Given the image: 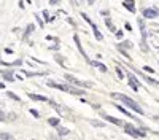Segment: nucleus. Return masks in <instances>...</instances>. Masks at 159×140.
<instances>
[{
    "instance_id": "8",
    "label": "nucleus",
    "mask_w": 159,
    "mask_h": 140,
    "mask_svg": "<svg viewBox=\"0 0 159 140\" xmlns=\"http://www.w3.org/2000/svg\"><path fill=\"white\" fill-rule=\"evenodd\" d=\"M159 16V13L154 10V8H145L143 10V18H147V19H154Z\"/></svg>"
},
{
    "instance_id": "29",
    "label": "nucleus",
    "mask_w": 159,
    "mask_h": 140,
    "mask_svg": "<svg viewBox=\"0 0 159 140\" xmlns=\"http://www.w3.org/2000/svg\"><path fill=\"white\" fill-rule=\"evenodd\" d=\"M121 46H126V48H130V46H132V43H130V42H123V43H121Z\"/></svg>"
},
{
    "instance_id": "10",
    "label": "nucleus",
    "mask_w": 159,
    "mask_h": 140,
    "mask_svg": "<svg viewBox=\"0 0 159 140\" xmlns=\"http://www.w3.org/2000/svg\"><path fill=\"white\" fill-rule=\"evenodd\" d=\"M139 25H140V32H142V42H147L148 34H147V29H145V22H143L142 18L139 19Z\"/></svg>"
},
{
    "instance_id": "21",
    "label": "nucleus",
    "mask_w": 159,
    "mask_h": 140,
    "mask_svg": "<svg viewBox=\"0 0 159 140\" xmlns=\"http://www.w3.org/2000/svg\"><path fill=\"white\" fill-rule=\"evenodd\" d=\"M7 96H8L10 99H13V100H18V102H21L19 96H16V94H13V93H7Z\"/></svg>"
},
{
    "instance_id": "38",
    "label": "nucleus",
    "mask_w": 159,
    "mask_h": 140,
    "mask_svg": "<svg viewBox=\"0 0 159 140\" xmlns=\"http://www.w3.org/2000/svg\"><path fill=\"white\" fill-rule=\"evenodd\" d=\"M51 140H56V138H54V137H52V135H51Z\"/></svg>"
},
{
    "instance_id": "33",
    "label": "nucleus",
    "mask_w": 159,
    "mask_h": 140,
    "mask_svg": "<svg viewBox=\"0 0 159 140\" xmlns=\"http://www.w3.org/2000/svg\"><path fill=\"white\" fill-rule=\"evenodd\" d=\"M145 72H148V73H153V72H154V70H153V69H151V67H145Z\"/></svg>"
},
{
    "instance_id": "23",
    "label": "nucleus",
    "mask_w": 159,
    "mask_h": 140,
    "mask_svg": "<svg viewBox=\"0 0 159 140\" xmlns=\"http://www.w3.org/2000/svg\"><path fill=\"white\" fill-rule=\"evenodd\" d=\"M56 61L61 64L62 67H65V64H64V59H62V56H59V54H56Z\"/></svg>"
},
{
    "instance_id": "31",
    "label": "nucleus",
    "mask_w": 159,
    "mask_h": 140,
    "mask_svg": "<svg viewBox=\"0 0 159 140\" xmlns=\"http://www.w3.org/2000/svg\"><path fill=\"white\" fill-rule=\"evenodd\" d=\"M5 53H7V54H13L15 51H13V49H10V48H5Z\"/></svg>"
},
{
    "instance_id": "39",
    "label": "nucleus",
    "mask_w": 159,
    "mask_h": 140,
    "mask_svg": "<svg viewBox=\"0 0 159 140\" xmlns=\"http://www.w3.org/2000/svg\"><path fill=\"white\" fill-rule=\"evenodd\" d=\"M157 51H159V46H157Z\"/></svg>"
},
{
    "instance_id": "12",
    "label": "nucleus",
    "mask_w": 159,
    "mask_h": 140,
    "mask_svg": "<svg viewBox=\"0 0 159 140\" xmlns=\"http://www.w3.org/2000/svg\"><path fill=\"white\" fill-rule=\"evenodd\" d=\"M115 107H116V108H118L119 111H121L123 115H126V116H129V118H134V121H139V120H137V118L134 116V115H132V113H129V111H127L126 108H123V107H121V105H119V104H115Z\"/></svg>"
},
{
    "instance_id": "2",
    "label": "nucleus",
    "mask_w": 159,
    "mask_h": 140,
    "mask_svg": "<svg viewBox=\"0 0 159 140\" xmlns=\"http://www.w3.org/2000/svg\"><path fill=\"white\" fill-rule=\"evenodd\" d=\"M48 86H51V88H56V89H61V91H64V93L75 94V96H84V89H78V88H75V86L61 84V83H54V81H48Z\"/></svg>"
},
{
    "instance_id": "37",
    "label": "nucleus",
    "mask_w": 159,
    "mask_h": 140,
    "mask_svg": "<svg viewBox=\"0 0 159 140\" xmlns=\"http://www.w3.org/2000/svg\"><path fill=\"white\" fill-rule=\"evenodd\" d=\"M154 134H156V135H159V131H156V132H154Z\"/></svg>"
},
{
    "instance_id": "14",
    "label": "nucleus",
    "mask_w": 159,
    "mask_h": 140,
    "mask_svg": "<svg viewBox=\"0 0 159 140\" xmlns=\"http://www.w3.org/2000/svg\"><path fill=\"white\" fill-rule=\"evenodd\" d=\"M27 96H29V99H32V100H40V102H48V99H46L45 96H38V94H32V93H29Z\"/></svg>"
},
{
    "instance_id": "17",
    "label": "nucleus",
    "mask_w": 159,
    "mask_h": 140,
    "mask_svg": "<svg viewBox=\"0 0 159 140\" xmlns=\"http://www.w3.org/2000/svg\"><path fill=\"white\" fill-rule=\"evenodd\" d=\"M105 25H107V27L111 30V32H116V29H115V25L111 24V21H110V18H107V19H105Z\"/></svg>"
},
{
    "instance_id": "18",
    "label": "nucleus",
    "mask_w": 159,
    "mask_h": 140,
    "mask_svg": "<svg viewBox=\"0 0 159 140\" xmlns=\"http://www.w3.org/2000/svg\"><path fill=\"white\" fill-rule=\"evenodd\" d=\"M116 48H118V51H119V53H121V54H123V56H124L126 59H130V56L127 54V51H124V49H123V46H119V45H118Z\"/></svg>"
},
{
    "instance_id": "16",
    "label": "nucleus",
    "mask_w": 159,
    "mask_h": 140,
    "mask_svg": "<svg viewBox=\"0 0 159 140\" xmlns=\"http://www.w3.org/2000/svg\"><path fill=\"white\" fill-rule=\"evenodd\" d=\"M57 134L59 135H67L69 129H67V127H62V126H57Z\"/></svg>"
},
{
    "instance_id": "19",
    "label": "nucleus",
    "mask_w": 159,
    "mask_h": 140,
    "mask_svg": "<svg viewBox=\"0 0 159 140\" xmlns=\"http://www.w3.org/2000/svg\"><path fill=\"white\" fill-rule=\"evenodd\" d=\"M3 78H5L7 81H15V78H13V75H11L10 72H3Z\"/></svg>"
},
{
    "instance_id": "6",
    "label": "nucleus",
    "mask_w": 159,
    "mask_h": 140,
    "mask_svg": "<svg viewBox=\"0 0 159 140\" xmlns=\"http://www.w3.org/2000/svg\"><path fill=\"white\" fill-rule=\"evenodd\" d=\"M127 76H129V86L134 89V91H139V89H140V83L137 80V76H134V73H127Z\"/></svg>"
},
{
    "instance_id": "15",
    "label": "nucleus",
    "mask_w": 159,
    "mask_h": 140,
    "mask_svg": "<svg viewBox=\"0 0 159 140\" xmlns=\"http://www.w3.org/2000/svg\"><path fill=\"white\" fill-rule=\"evenodd\" d=\"M0 140H15V137H13L11 134H8V132H2L0 134Z\"/></svg>"
},
{
    "instance_id": "5",
    "label": "nucleus",
    "mask_w": 159,
    "mask_h": 140,
    "mask_svg": "<svg viewBox=\"0 0 159 140\" xmlns=\"http://www.w3.org/2000/svg\"><path fill=\"white\" fill-rule=\"evenodd\" d=\"M81 16H83V19H84L86 22H89V25L92 27V32H94V35H96V40H97V42H102V40H103V35H102V34L99 32L97 25H96L94 22H92V21H91V18H89L88 15H84V13H81Z\"/></svg>"
},
{
    "instance_id": "22",
    "label": "nucleus",
    "mask_w": 159,
    "mask_h": 140,
    "mask_svg": "<svg viewBox=\"0 0 159 140\" xmlns=\"http://www.w3.org/2000/svg\"><path fill=\"white\" fill-rule=\"evenodd\" d=\"M116 73H118L119 78H124V73H123V69L121 67H116Z\"/></svg>"
},
{
    "instance_id": "9",
    "label": "nucleus",
    "mask_w": 159,
    "mask_h": 140,
    "mask_svg": "<svg viewBox=\"0 0 159 140\" xmlns=\"http://www.w3.org/2000/svg\"><path fill=\"white\" fill-rule=\"evenodd\" d=\"M102 118H103L105 121L111 123V124H116V126H124V123H123L121 120H118V118H113V116H108V115H102Z\"/></svg>"
},
{
    "instance_id": "20",
    "label": "nucleus",
    "mask_w": 159,
    "mask_h": 140,
    "mask_svg": "<svg viewBox=\"0 0 159 140\" xmlns=\"http://www.w3.org/2000/svg\"><path fill=\"white\" fill-rule=\"evenodd\" d=\"M48 123H49L51 126H56V127H57V126H59V118H49Z\"/></svg>"
},
{
    "instance_id": "32",
    "label": "nucleus",
    "mask_w": 159,
    "mask_h": 140,
    "mask_svg": "<svg viewBox=\"0 0 159 140\" xmlns=\"http://www.w3.org/2000/svg\"><path fill=\"white\" fill-rule=\"evenodd\" d=\"M59 2H61V0H49V3H51V5H57Z\"/></svg>"
},
{
    "instance_id": "26",
    "label": "nucleus",
    "mask_w": 159,
    "mask_h": 140,
    "mask_svg": "<svg viewBox=\"0 0 159 140\" xmlns=\"http://www.w3.org/2000/svg\"><path fill=\"white\" fill-rule=\"evenodd\" d=\"M42 13H43V19H45V21H51V19H49V15H48V11H46V10H45V11H42Z\"/></svg>"
},
{
    "instance_id": "36",
    "label": "nucleus",
    "mask_w": 159,
    "mask_h": 140,
    "mask_svg": "<svg viewBox=\"0 0 159 140\" xmlns=\"http://www.w3.org/2000/svg\"><path fill=\"white\" fill-rule=\"evenodd\" d=\"M153 120H154V121H157V123H159V116H153Z\"/></svg>"
},
{
    "instance_id": "4",
    "label": "nucleus",
    "mask_w": 159,
    "mask_h": 140,
    "mask_svg": "<svg viewBox=\"0 0 159 140\" xmlns=\"http://www.w3.org/2000/svg\"><path fill=\"white\" fill-rule=\"evenodd\" d=\"M124 131H126V134L132 135L134 138H139V137L145 135V132L139 131V127H134V124H129V123H124Z\"/></svg>"
},
{
    "instance_id": "27",
    "label": "nucleus",
    "mask_w": 159,
    "mask_h": 140,
    "mask_svg": "<svg viewBox=\"0 0 159 140\" xmlns=\"http://www.w3.org/2000/svg\"><path fill=\"white\" fill-rule=\"evenodd\" d=\"M0 121H7V116H5V113L0 110Z\"/></svg>"
},
{
    "instance_id": "7",
    "label": "nucleus",
    "mask_w": 159,
    "mask_h": 140,
    "mask_svg": "<svg viewBox=\"0 0 159 140\" xmlns=\"http://www.w3.org/2000/svg\"><path fill=\"white\" fill-rule=\"evenodd\" d=\"M73 42H75V45H76V48H78V51H80V54H81L88 62H91L89 61V57H88V54L84 53V49H83V46H81V42H80V37L78 35H73Z\"/></svg>"
},
{
    "instance_id": "35",
    "label": "nucleus",
    "mask_w": 159,
    "mask_h": 140,
    "mask_svg": "<svg viewBox=\"0 0 159 140\" xmlns=\"http://www.w3.org/2000/svg\"><path fill=\"white\" fill-rule=\"evenodd\" d=\"M37 21H38V24H40V25H42V27H45V24H43V22H42V19H40V18H38V16H37Z\"/></svg>"
},
{
    "instance_id": "11",
    "label": "nucleus",
    "mask_w": 159,
    "mask_h": 140,
    "mask_svg": "<svg viewBox=\"0 0 159 140\" xmlns=\"http://www.w3.org/2000/svg\"><path fill=\"white\" fill-rule=\"evenodd\" d=\"M123 7H124L126 10H129L130 13H135V3H134V0H124Z\"/></svg>"
},
{
    "instance_id": "13",
    "label": "nucleus",
    "mask_w": 159,
    "mask_h": 140,
    "mask_svg": "<svg viewBox=\"0 0 159 140\" xmlns=\"http://www.w3.org/2000/svg\"><path fill=\"white\" fill-rule=\"evenodd\" d=\"M89 64H91L92 67H97V69H99L100 72H107V67H105L102 62H99V61H91Z\"/></svg>"
},
{
    "instance_id": "3",
    "label": "nucleus",
    "mask_w": 159,
    "mask_h": 140,
    "mask_svg": "<svg viewBox=\"0 0 159 140\" xmlns=\"http://www.w3.org/2000/svg\"><path fill=\"white\" fill-rule=\"evenodd\" d=\"M64 76H65V80H67L69 83H72V84H75V86H80V88H91V86H92V83H89V81H81V80L75 78V76L70 75V73H65Z\"/></svg>"
},
{
    "instance_id": "24",
    "label": "nucleus",
    "mask_w": 159,
    "mask_h": 140,
    "mask_svg": "<svg viewBox=\"0 0 159 140\" xmlns=\"http://www.w3.org/2000/svg\"><path fill=\"white\" fill-rule=\"evenodd\" d=\"M32 30H34V25H29V27H27V30H25V34H24V38H27V35H29Z\"/></svg>"
},
{
    "instance_id": "28",
    "label": "nucleus",
    "mask_w": 159,
    "mask_h": 140,
    "mask_svg": "<svg viewBox=\"0 0 159 140\" xmlns=\"http://www.w3.org/2000/svg\"><path fill=\"white\" fill-rule=\"evenodd\" d=\"M116 37H118V38H123V37H124L123 30H116Z\"/></svg>"
},
{
    "instance_id": "25",
    "label": "nucleus",
    "mask_w": 159,
    "mask_h": 140,
    "mask_svg": "<svg viewBox=\"0 0 159 140\" xmlns=\"http://www.w3.org/2000/svg\"><path fill=\"white\" fill-rule=\"evenodd\" d=\"M91 124L92 126H97V127H103V123H100V121H91Z\"/></svg>"
},
{
    "instance_id": "34",
    "label": "nucleus",
    "mask_w": 159,
    "mask_h": 140,
    "mask_svg": "<svg viewBox=\"0 0 159 140\" xmlns=\"http://www.w3.org/2000/svg\"><path fill=\"white\" fill-rule=\"evenodd\" d=\"M124 25H126V29H127V30H132V25H130V24H129V22H126V24H124Z\"/></svg>"
},
{
    "instance_id": "30",
    "label": "nucleus",
    "mask_w": 159,
    "mask_h": 140,
    "mask_svg": "<svg viewBox=\"0 0 159 140\" xmlns=\"http://www.w3.org/2000/svg\"><path fill=\"white\" fill-rule=\"evenodd\" d=\"M30 115H34L35 118H40V115H38V111H37V110H30Z\"/></svg>"
},
{
    "instance_id": "1",
    "label": "nucleus",
    "mask_w": 159,
    "mask_h": 140,
    "mask_svg": "<svg viewBox=\"0 0 159 140\" xmlns=\"http://www.w3.org/2000/svg\"><path fill=\"white\" fill-rule=\"evenodd\" d=\"M111 97H113V99H118L119 102H123V104H124L126 107H129L130 110H134L135 113H139V115H143V110H142V107L137 104V102H135L134 99H130L129 96H126V94H121V93H113V94H111Z\"/></svg>"
}]
</instances>
